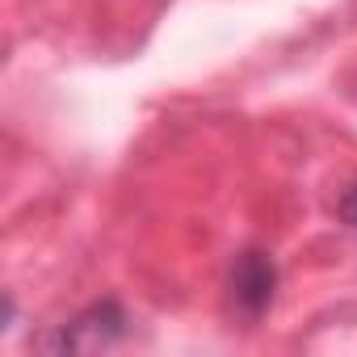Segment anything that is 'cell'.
<instances>
[{
    "instance_id": "cell-1",
    "label": "cell",
    "mask_w": 357,
    "mask_h": 357,
    "mask_svg": "<svg viewBox=\"0 0 357 357\" xmlns=\"http://www.w3.org/2000/svg\"><path fill=\"white\" fill-rule=\"evenodd\" d=\"M273 290H278V265L257 248L240 252L236 265H231V303H236V311L248 315V319H261L273 303Z\"/></svg>"
},
{
    "instance_id": "cell-2",
    "label": "cell",
    "mask_w": 357,
    "mask_h": 357,
    "mask_svg": "<svg viewBox=\"0 0 357 357\" xmlns=\"http://www.w3.org/2000/svg\"><path fill=\"white\" fill-rule=\"evenodd\" d=\"M122 332H126V315H122V307L114 298H105V303H93L89 311H80L59 336H47L38 344L43 349H105Z\"/></svg>"
},
{
    "instance_id": "cell-3",
    "label": "cell",
    "mask_w": 357,
    "mask_h": 357,
    "mask_svg": "<svg viewBox=\"0 0 357 357\" xmlns=\"http://www.w3.org/2000/svg\"><path fill=\"white\" fill-rule=\"evenodd\" d=\"M340 219H344L349 227H357V185H353V190L340 198Z\"/></svg>"
}]
</instances>
